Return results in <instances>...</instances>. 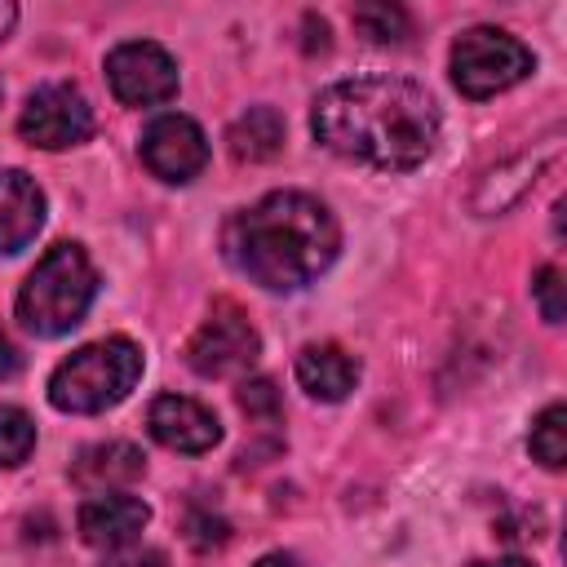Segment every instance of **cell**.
Instances as JSON below:
<instances>
[{"label":"cell","mask_w":567,"mask_h":567,"mask_svg":"<svg viewBox=\"0 0 567 567\" xmlns=\"http://www.w3.org/2000/svg\"><path fill=\"white\" fill-rule=\"evenodd\" d=\"M310 128L341 159L381 173H408L439 146V106L412 80L354 75L328 84L315 97Z\"/></svg>","instance_id":"1"},{"label":"cell","mask_w":567,"mask_h":567,"mask_svg":"<svg viewBox=\"0 0 567 567\" xmlns=\"http://www.w3.org/2000/svg\"><path fill=\"white\" fill-rule=\"evenodd\" d=\"M341 248L337 217L306 190H270L226 226V257L252 284L292 292L319 279Z\"/></svg>","instance_id":"2"},{"label":"cell","mask_w":567,"mask_h":567,"mask_svg":"<svg viewBox=\"0 0 567 567\" xmlns=\"http://www.w3.org/2000/svg\"><path fill=\"white\" fill-rule=\"evenodd\" d=\"M97 270L80 244H53L18 288V319L35 337L71 332L93 306Z\"/></svg>","instance_id":"3"},{"label":"cell","mask_w":567,"mask_h":567,"mask_svg":"<svg viewBox=\"0 0 567 567\" xmlns=\"http://www.w3.org/2000/svg\"><path fill=\"white\" fill-rule=\"evenodd\" d=\"M142 377V350L128 337H106L93 346H80L71 359H62L49 377V403L62 412H106L115 408Z\"/></svg>","instance_id":"4"},{"label":"cell","mask_w":567,"mask_h":567,"mask_svg":"<svg viewBox=\"0 0 567 567\" xmlns=\"http://www.w3.org/2000/svg\"><path fill=\"white\" fill-rule=\"evenodd\" d=\"M532 66V49L501 27H470L452 44V84L465 97H496L527 80Z\"/></svg>","instance_id":"5"},{"label":"cell","mask_w":567,"mask_h":567,"mask_svg":"<svg viewBox=\"0 0 567 567\" xmlns=\"http://www.w3.org/2000/svg\"><path fill=\"white\" fill-rule=\"evenodd\" d=\"M257 350H261V337L248 323V315L235 301H217L208 310V319L190 332L186 363L199 377H239L257 363Z\"/></svg>","instance_id":"6"},{"label":"cell","mask_w":567,"mask_h":567,"mask_svg":"<svg viewBox=\"0 0 567 567\" xmlns=\"http://www.w3.org/2000/svg\"><path fill=\"white\" fill-rule=\"evenodd\" d=\"M18 133L40 151H66L93 133V111L75 84L53 80L27 97V106L18 115Z\"/></svg>","instance_id":"7"},{"label":"cell","mask_w":567,"mask_h":567,"mask_svg":"<svg viewBox=\"0 0 567 567\" xmlns=\"http://www.w3.org/2000/svg\"><path fill=\"white\" fill-rule=\"evenodd\" d=\"M106 80L124 106H159L177 93V62L151 40H128L106 53Z\"/></svg>","instance_id":"8"},{"label":"cell","mask_w":567,"mask_h":567,"mask_svg":"<svg viewBox=\"0 0 567 567\" xmlns=\"http://www.w3.org/2000/svg\"><path fill=\"white\" fill-rule=\"evenodd\" d=\"M137 151L159 182H190L208 164V137L190 115H155L142 128Z\"/></svg>","instance_id":"9"},{"label":"cell","mask_w":567,"mask_h":567,"mask_svg":"<svg viewBox=\"0 0 567 567\" xmlns=\"http://www.w3.org/2000/svg\"><path fill=\"white\" fill-rule=\"evenodd\" d=\"M146 425H151L155 443H164L168 452H186V456L208 452L221 439L217 416L204 403L186 399V394H159L151 403V412H146Z\"/></svg>","instance_id":"10"},{"label":"cell","mask_w":567,"mask_h":567,"mask_svg":"<svg viewBox=\"0 0 567 567\" xmlns=\"http://www.w3.org/2000/svg\"><path fill=\"white\" fill-rule=\"evenodd\" d=\"M146 518H151V509L137 496H128V492H97V496H89L80 505L75 527H80V536L93 549H111L115 554V549H124V545L137 540V532L146 527Z\"/></svg>","instance_id":"11"},{"label":"cell","mask_w":567,"mask_h":567,"mask_svg":"<svg viewBox=\"0 0 567 567\" xmlns=\"http://www.w3.org/2000/svg\"><path fill=\"white\" fill-rule=\"evenodd\" d=\"M44 226V190L22 168L0 173V252H22Z\"/></svg>","instance_id":"12"},{"label":"cell","mask_w":567,"mask_h":567,"mask_svg":"<svg viewBox=\"0 0 567 567\" xmlns=\"http://www.w3.org/2000/svg\"><path fill=\"white\" fill-rule=\"evenodd\" d=\"M142 470H146L142 447H133V443H124V439H106V443H89V447L75 456L71 478H75L84 492L97 496V492H115V487L137 483Z\"/></svg>","instance_id":"13"},{"label":"cell","mask_w":567,"mask_h":567,"mask_svg":"<svg viewBox=\"0 0 567 567\" xmlns=\"http://www.w3.org/2000/svg\"><path fill=\"white\" fill-rule=\"evenodd\" d=\"M297 381L310 399H323V403H337L354 390L359 381V359L332 341H310L301 346L297 354Z\"/></svg>","instance_id":"14"},{"label":"cell","mask_w":567,"mask_h":567,"mask_svg":"<svg viewBox=\"0 0 567 567\" xmlns=\"http://www.w3.org/2000/svg\"><path fill=\"white\" fill-rule=\"evenodd\" d=\"M226 146L239 164H261V159H275L279 146H284V115L275 106H248L230 133H226Z\"/></svg>","instance_id":"15"},{"label":"cell","mask_w":567,"mask_h":567,"mask_svg":"<svg viewBox=\"0 0 567 567\" xmlns=\"http://www.w3.org/2000/svg\"><path fill=\"white\" fill-rule=\"evenodd\" d=\"M527 447H532V456H536L545 470H563V465H567V408H563V403H549V408L532 421Z\"/></svg>","instance_id":"16"},{"label":"cell","mask_w":567,"mask_h":567,"mask_svg":"<svg viewBox=\"0 0 567 567\" xmlns=\"http://www.w3.org/2000/svg\"><path fill=\"white\" fill-rule=\"evenodd\" d=\"M35 447V421L22 408H0V465L13 470Z\"/></svg>","instance_id":"17"},{"label":"cell","mask_w":567,"mask_h":567,"mask_svg":"<svg viewBox=\"0 0 567 567\" xmlns=\"http://www.w3.org/2000/svg\"><path fill=\"white\" fill-rule=\"evenodd\" d=\"M354 27L377 44H399L408 35V13L399 4H359Z\"/></svg>","instance_id":"18"},{"label":"cell","mask_w":567,"mask_h":567,"mask_svg":"<svg viewBox=\"0 0 567 567\" xmlns=\"http://www.w3.org/2000/svg\"><path fill=\"white\" fill-rule=\"evenodd\" d=\"M239 408L252 416V421H279V390H275V381H266V377H257V381H244L239 385Z\"/></svg>","instance_id":"19"},{"label":"cell","mask_w":567,"mask_h":567,"mask_svg":"<svg viewBox=\"0 0 567 567\" xmlns=\"http://www.w3.org/2000/svg\"><path fill=\"white\" fill-rule=\"evenodd\" d=\"M563 270L558 266H540L536 270V284H532V292H536V306H540V315L549 319V323H563V315H567V306H563Z\"/></svg>","instance_id":"20"},{"label":"cell","mask_w":567,"mask_h":567,"mask_svg":"<svg viewBox=\"0 0 567 567\" xmlns=\"http://www.w3.org/2000/svg\"><path fill=\"white\" fill-rule=\"evenodd\" d=\"M106 567H168V558L151 545H124V549H115V558Z\"/></svg>","instance_id":"21"},{"label":"cell","mask_w":567,"mask_h":567,"mask_svg":"<svg viewBox=\"0 0 567 567\" xmlns=\"http://www.w3.org/2000/svg\"><path fill=\"white\" fill-rule=\"evenodd\" d=\"M190 540H195L199 549L221 545V540H226V523H221V518H208V514H195V518H190Z\"/></svg>","instance_id":"22"},{"label":"cell","mask_w":567,"mask_h":567,"mask_svg":"<svg viewBox=\"0 0 567 567\" xmlns=\"http://www.w3.org/2000/svg\"><path fill=\"white\" fill-rule=\"evenodd\" d=\"M18 368H22V354H18V346L0 332V381H9V377H18Z\"/></svg>","instance_id":"23"},{"label":"cell","mask_w":567,"mask_h":567,"mask_svg":"<svg viewBox=\"0 0 567 567\" xmlns=\"http://www.w3.org/2000/svg\"><path fill=\"white\" fill-rule=\"evenodd\" d=\"M252 567H301L292 554H266V558H257Z\"/></svg>","instance_id":"24"},{"label":"cell","mask_w":567,"mask_h":567,"mask_svg":"<svg viewBox=\"0 0 567 567\" xmlns=\"http://www.w3.org/2000/svg\"><path fill=\"white\" fill-rule=\"evenodd\" d=\"M13 22H18V9H13L9 0H0V40L13 31Z\"/></svg>","instance_id":"25"},{"label":"cell","mask_w":567,"mask_h":567,"mask_svg":"<svg viewBox=\"0 0 567 567\" xmlns=\"http://www.w3.org/2000/svg\"><path fill=\"white\" fill-rule=\"evenodd\" d=\"M474 567H532L527 558H496V563H474Z\"/></svg>","instance_id":"26"}]
</instances>
